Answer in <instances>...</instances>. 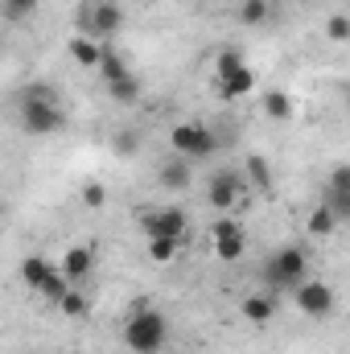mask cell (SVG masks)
I'll return each instance as SVG.
<instances>
[{
    "instance_id": "1",
    "label": "cell",
    "mask_w": 350,
    "mask_h": 354,
    "mask_svg": "<svg viewBox=\"0 0 350 354\" xmlns=\"http://www.w3.org/2000/svg\"><path fill=\"white\" fill-rule=\"evenodd\" d=\"M17 111H21V128L29 136H54L66 128V111L58 107V95L50 87H25Z\"/></svg>"
},
{
    "instance_id": "2",
    "label": "cell",
    "mask_w": 350,
    "mask_h": 354,
    "mask_svg": "<svg viewBox=\"0 0 350 354\" xmlns=\"http://www.w3.org/2000/svg\"><path fill=\"white\" fill-rule=\"evenodd\" d=\"M124 346L132 354H161L169 342V322L161 309H149V305H136L124 322Z\"/></svg>"
},
{
    "instance_id": "3",
    "label": "cell",
    "mask_w": 350,
    "mask_h": 354,
    "mask_svg": "<svg viewBox=\"0 0 350 354\" xmlns=\"http://www.w3.org/2000/svg\"><path fill=\"white\" fill-rule=\"evenodd\" d=\"M214 91L227 103L256 91V71L239 50H219V58H214Z\"/></svg>"
},
{
    "instance_id": "4",
    "label": "cell",
    "mask_w": 350,
    "mask_h": 354,
    "mask_svg": "<svg viewBox=\"0 0 350 354\" xmlns=\"http://www.w3.org/2000/svg\"><path fill=\"white\" fill-rule=\"evenodd\" d=\"M301 280H309V256L301 252V248H280L268 264H264V284L272 288V292H293Z\"/></svg>"
},
{
    "instance_id": "5",
    "label": "cell",
    "mask_w": 350,
    "mask_h": 354,
    "mask_svg": "<svg viewBox=\"0 0 350 354\" xmlns=\"http://www.w3.org/2000/svg\"><path fill=\"white\" fill-rule=\"evenodd\" d=\"M99 75H103V87H107V95H111L120 107H132V103L140 99V79L128 71V62L120 58V50L103 46V58H99Z\"/></svg>"
},
{
    "instance_id": "6",
    "label": "cell",
    "mask_w": 350,
    "mask_h": 354,
    "mask_svg": "<svg viewBox=\"0 0 350 354\" xmlns=\"http://www.w3.org/2000/svg\"><path fill=\"white\" fill-rule=\"evenodd\" d=\"M140 227L149 239H177L181 248L190 243V214L181 206H157L140 214Z\"/></svg>"
},
{
    "instance_id": "7",
    "label": "cell",
    "mask_w": 350,
    "mask_h": 354,
    "mask_svg": "<svg viewBox=\"0 0 350 354\" xmlns=\"http://www.w3.org/2000/svg\"><path fill=\"white\" fill-rule=\"evenodd\" d=\"M169 145H174V153L181 161H202V157H210L214 149H219V140H214V132L206 128V124H174V132H169Z\"/></svg>"
},
{
    "instance_id": "8",
    "label": "cell",
    "mask_w": 350,
    "mask_h": 354,
    "mask_svg": "<svg viewBox=\"0 0 350 354\" xmlns=\"http://www.w3.org/2000/svg\"><path fill=\"white\" fill-rule=\"evenodd\" d=\"M210 239H214V256H219L223 264H239L243 252H248V231H243L231 214H219V218H214Z\"/></svg>"
},
{
    "instance_id": "9",
    "label": "cell",
    "mask_w": 350,
    "mask_h": 354,
    "mask_svg": "<svg viewBox=\"0 0 350 354\" xmlns=\"http://www.w3.org/2000/svg\"><path fill=\"white\" fill-rule=\"evenodd\" d=\"M293 305L305 313V317H330L334 309H338V297H334V288L326 284V280H301L297 288H293Z\"/></svg>"
},
{
    "instance_id": "10",
    "label": "cell",
    "mask_w": 350,
    "mask_h": 354,
    "mask_svg": "<svg viewBox=\"0 0 350 354\" xmlns=\"http://www.w3.org/2000/svg\"><path fill=\"white\" fill-rule=\"evenodd\" d=\"M91 4V41H111L124 29V12L116 0H87Z\"/></svg>"
},
{
    "instance_id": "11",
    "label": "cell",
    "mask_w": 350,
    "mask_h": 354,
    "mask_svg": "<svg viewBox=\"0 0 350 354\" xmlns=\"http://www.w3.org/2000/svg\"><path fill=\"white\" fill-rule=\"evenodd\" d=\"M91 268H95V243H71L66 252H62V264H58V272L71 280V284H79L83 276H91Z\"/></svg>"
},
{
    "instance_id": "12",
    "label": "cell",
    "mask_w": 350,
    "mask_h": 354,
    "mask_svg": "<svg viewBox=\"0 0 350 354\" xmlns=\"http://www.w3.org/2000/svg\"><path fill=\"white\" fill-rule=\"evenodd\" d=\"M239 189H243L239 174L219 169V174L210 177V185H206V198H210V206H214V210H231V206L239 202Z\"/></svg>"
},
{
    "instance_id": "13",
    "label": "cell",
    "mask_w": 350,
    "mask_h": 354,
    "mask_svg": "<svg viewBox=\"0 0 350 354\" xmlns=\"http://www.w3.org/2000/svg\"><path fill=\"white\" fill-rule=\"evenodd\" d=\"M243 317L248 322H256V326H264V322H272L276 317V309H280V301H276V292H252V297H243Z\"/></svg>"
},
{
    "instance_id": "14",
    "label": "cell",
    "mask_w": 350,
    "mask_h": 354,
    "mask_svg": "<svg viewBox=\"0 0 350 354\" xmlns=\"http://www.w3.org/2000/svg\"><path fill=\"white\" fill-rule=\"evenodd\" d=\"M66 50H71V58L83 66V71H99V58H103V41H91L83 33H75L71 41H66Z\"/></svg>"
},
{
    "instance_id": "15",
    "label": "cell",
    "mask_w": 350,
    "mask_h": 354,
    "mask_svg": "<svg viewBox=\"0 0 350 354\" xmlns=\"http://www.w3.org/2000/svg\"><path fill=\"white\" fill-rule=\"evenodd\" d=\"M50 260H46V256H25V260H21V264H17V276H21V284H25V288H33V292H37V288H42V280H46V276H50Z\"/></svg>"
},
{
    "instance_id": "16",
    "label": "cell",
    "mask_w": 350,
    "mask_h": 354,
    "mask_svg": "<svg viewBox=\"0 0 350 354\" xmlns=\"http://www.w3.org/2000/svg\"><path fill=\"white\" fill-rule=\"evenodd\" d=\"M260 107H264V115H268V120H276V124L293 120V95H284L280 87H276V91H268Z\"/></svg>"
},
{
    "instance_id": "17",
    "label": "cell",
    "mask_w": 350,
    "mask_h": 354,
    "mask_svg": "<svg viewBox=\"0 0 350 354\" xmlns=\"http://www.w3.org/2000/svg\"><path fill=\"white\" fill-rule=\"evenodd\" d=\"M54 309H58L62 317H75V322H79V317H87V313H91V301H87V292H79V288L71 284V288H66V297H62Z\"/></svg>"
},
{
    "instance_id": "18",
    "label": "cell",
    "mask_w": 350,
    "mask_h": 354,
    "mask_svg": "<svg viewBox=\"0 0 350 354\" xmlns=\"http://www.w3.org/2000/svg\"><path fill=\"white\" fill-rule=\"evenodd\" d=\"M66 288H71V280H66V276H62L58 268H50V276L42 280V288H37V292H42V297L50 301V305H58V301L66 297Z\"/></svg>"
},
{
    "instance_id": "19",
    "label": "cell",
    "mask_w": 350,
    "mask_h": 354,
    "mask_svg": "<svg viewBox=\"0 0 350 354\" xmlns=\"http://www.w3.org/2000/svg\"><path fill=\"white\" fill-rule=\"evenodd\" d=\"M161 181L169 185V189H185L190 185V161H181V157H174L165 169H161Z\"/></svg>"
},
{
    "instance_id": "20",
    "label": "cell",
    "mask_w": 350,
    "mask_h": 354,
    "mask_svg": "<svg viewBox=\"0 0 350 354\" xmlns=\"http://www.w3.org/2000/svg\"><path fill=\"white\" fill-rule=\"evenodd\" d=\"M177 252H181L177 239H149V260H153V264H174Z\"/></svg>"
},
{
    "instance_id": "21",
    "label": "cell",
    "mask_w": 350,
    "mask_h": 354,
    "mask_svg": "<svg viewBox=\"0 0 350 354\" xmlns=\"http://www.w3.org/2000/svg\"><path fill=\"white\" fill-rule=\"evenodd\" d=\"M334 231H338L334 210H330V206H317V210L309 214V235H334Z\"/></svg>"
},
{
    "instance_id": "22",
    "label": "cell",
    "mask_w": 350,
    "mask_h": 354,
    "mask_svg": "<svg viewBox=\"0 0 350 354\" xmlns=\"http://www.w3.org/2000/svg\"><path fill=\"white\" fill-rule=\"evenodd\" d=\"M268 17H272V4L268 0H243L239 4V21L243 25H264Z\"/></svg>"
},
{
    "instance_id": "23",
    "label": "cell",
    "mask_w": 350,
    "mask_h": 354,
    "mask_svg": "<svg viewBox=\"0 0 350 354\" xmlns=\"http://www.w3.org/2000/svg\"><path fill=\"white\" fill-rule=\"evenodd\" d=\"M326 37H330L334 46H342V41H347V37H350V17H347V12H334V17L326 21Z\"/></svg>"
},
{
    "instance_id": "24",
    "label": "cell",
    "mask_w": 350,
    "mask_h": 354,
    "mask_svg": "<svg viewBox=\"0 0 350 354\" xmlns=\"http://www.w3.org/2000/svg\"><path fill=\"white\" fill-rule=\"evenodd\" d=\"M83 206H87V210H103V206H107L103 181H87V185H83Z\"/></svg>"
},
{
    "instance_id": "25",
    "label": "cell",
    "mask_w": 350,
    "mask_h": 354,
    "mask_svg": "<svg viewBox=\"0 0 350 354\" xmlns=\"http://www.w3.org/2000/svg\"><path fill=\"white\" fill-rule=\"evenodd\" d=\"M37 8V0H0V12L8 17V21H21V17H29Z\"/></svg>"
},
{
    "instance_id": "26",
    "label": "cell",
    "mask_w": 350,
    "mask_h": 354,
    "mask_svg": "<svg viewBox=\"0 0 350 354\" xmlns=\"http://www.w3.org/2000/svg\"><path fill=\"white\" fill-rule=\"evenodd\" d=\"M248 177H252L260 189H268V185H272V169H268V161H264V157H248Z\"/></svg>"
},
{
    "instance_id": "27",
    "label": "cell",
    "mask_w": 350,
    "mask_h": 354,
    "mask_svg": "<svg viewBox=\"0 0 350 354\" xmlns=\"http://www.w3.org/2000/svg\"><path fill=\"white\" fill-rule=\"evenodd\" d=\"M330 194H350V165H334V174H330Z\"/></svg>"
},
{
    "instance_id": "28",
    "label": "cell",
    "mask_w": 350,
    "mask_h": 354,
    "mask_svg": "<svg viewBox=\"0 0 350 354\" xmlns=\"http://www.w3.org/2000/svg\"><path fill=\"white\" fill-rule=\"evenodd\" d=\"M136 149H140V136H136V132H116V153L132 157Z\"/></svg>"
},
{
    "instance_id": "29",
    "label": "cell",
    "mask_w": 350,
    "mask_h": 354,
    "mask_svg": "<svg viewBox=\"0 0 350 354\" xmlns=\"http://www.w3.org/2000/svg\"><path fill=\"white\" fill-rule=\"evenodd\" d=\"M75 29H79L83 37H87V33H91V4H87V0H83V4L75 8Z\"/></svg>"
},
{
    "instance_id": "30",
    "label": "cell",
    "mask_w": 350,
    "mask_h": 354,
    "mask_svg": "<svg viewBox=\"0 0 350 354\" xmlns=\"http://www.w3.org/2000/svg\"><path fill=\"white\" fill-rule=\"evenodd\" d=\"M297 4H309V0H297Z\"/></svg>"
},
{
    "instance_id": "31",
    "label": "cell",
    "mask_w": 350,
    "mask_h": 354,
    "mask_svg": "<svg viewBox=\"0 0 350 354\" xmlns=\"http://www.w3.org/2000/svg\"><path fill=\"white\" fill-rule=\"evenodd\" d=\"M0 214H4V202H0Z\"/></svg>"
}]
</instances>
